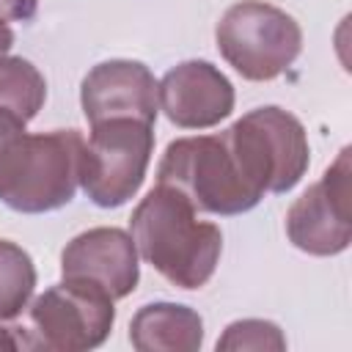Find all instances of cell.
Listing matches in <instances>:
<instances>
[{
	"label": "cell",
	"mask_w": 352,
	"mask_h": 352,
	"mask_svg": "<svg viewBox=\"0 0 352 352\" xmlns=\"http://www.w3.org/2000/svg\"><path fill=\"white\" fill-rule=\"evenodd\" d=\"M132 239L140 256L182 289L204 286L223 248L220 228L195 220L192 204L165 184L151 190L135 209Z\"/></svg>",
	"instance_id": "cell-1"
},
{
	"label": "cell",
	"mask_w": 352,
	"mask_h": 352,
	"mask_svg": "<svg viewBox=\"0 0 352 352\" xmlns=\"http://www.w3.org/2000/svg\"><path fill=\"white\" fill-rule=\"evenodd\" d=\"M157 179L182 192L192 209L212 214H239L261 201V192L245 179L226 132L173 140L165 148Z\"/></svg>",
	"instance_id": "cell-2"
},
{
	"label": "cell",
	"mask_w": 352,
	"mask_h": 352,
	"mask_svg": "<svg viewBox=\"0 0 352 352\" xmlns=\"http://www.w3.org/2000/svg\"><path fill=\"white\" fill-rule=\"evenodd\" d=\"M226 138L245 179L264 192L292 190L308 168V140L302 124L280 107H258L242 116Z\"/></svg>",
	"instance_id": "cell-3"
},
{
	"label": "cell",
	"mask_w": 352,
	"mask_h": 352,
	"mask_svg": "<svg viewBox=\"0 0 352 352\" xmlns=\"http://www.w3.org/2000/svg\"><path fill=\"white\" fill-rule=\"evenodd\" d=\"M154 148L151 124L135 118H110L94 124L91 138L80 151V182L96 206H121L129 201L143 176Z\"/></svg>",
	"instance_id": "cell-4"
},
{
	"label": "cell",
	"mask_w": 352,
	"mask_h": 352,
	"mask_svg": "<svg viewBox=\"0 0 352 352\" xmlns=\"http://www.w3.org/2000/svg\"><path fill=\"white\" fill-rule=\"evenodd\" d=\"M302 33L297 22L267 3L242 0L217 22L223 58L248 80H272L300 55Z\"/></svg>",
	"instance_id": "cell-5"
},
{
	"label": "cell",
	"mask_w": 352,
	"mask_h": 352,
	"mask_svg": "<svg viewBox=\"0 0 352 352\" xmlns=\"http://www.w3.org/2000/svg\"><path fill=\"white\" fill-rule=\"evenodd\" d=\"M80 151L82 135L77 129L28 135L22 168L0 201L28 214L69 204L80 182Z\"/></svg>",
	"instance_id": "cell-6"
},
{
	"label": "cell",
	"mask_w": 352,
	"mask_h": 352,
	"mask_svg": "<svg viewBox=\"0 0 352 352\" xmlns=\"http://www.w3.org/2000/svg\"><path fill=\"white\" fill-rule=\"evenodd\" d=\"M41 346L85 349L104 341L113 324V297L91 280H72L44 292L30 311Z\"/></svg>",
	"instance_id": "cell-7"
},
{
	"label": "cell",
	"mask_w": 352,
	"mask_h": 352,
	"mask_svg": "<svg viewBox=\"0 0 352 352\" xmlns=\"http://www.w3.org/2000/svg\"><path fill=\"white\" fill-rule=\"evenodd\" d=\"M286 228L300 250L330 256L349 245V151L289 212Z\"/></svg>",
	"instance_id": "cell-8"
},
{
	"label": "cell",
	"mask_w": 352,
	"mask_h": 352,
	"mask_svg": "<svg viewBox=\"0 0 352 352\" xmlns=\"http://www.w3.org/2000/svg\"><path fill=\"white\" fill-rule=\"evenodd\" d=\"M82 110L94 124L110 118H135L154 124L157 82L138 60H107L94 66L82 80Z\"/></svg>",
	"instance_id": "cell-9"
},
{
	"label": "cell",
	"mask_w": 352,
	"mask_h": 352,
	"mask_svg": "<svg viewBox=\"0 0 352 352\" xmlns=\"http://www.w3.org/2000/svg\"><path fill=\"white\" fill-rule=\"evenodd\" d=\"M160 104L176 126L201 129L223 121L234 107L231 82L206 60H187L170 69L160 88Z\"/></svg>",
	"instance_id": "cell-10"
},
{
	"label": "cell",
	"mask_w": 352,
	"mask_h": 352,
	"mask_svg": "<svg viewBox=\"0 0 352 352\" xmlns=\"http://www.w3.org/2000/svg\"><path fill=\"white\" fill-rule=\"evenodd\" d=\"M63 278L91 280L113 300L126 297L138 283L135 242L121 228H94L74 236L60 256Z\"/></svg>",
	"instance_id": "cell-11"
},
{
	"label": "cell",
	"mask_w": 352,
	"mask_h": 352,
	"mask_svg": "<svg viewBox=\"0 0 352 352\" xmlns=\"http://www.w3.org/2000/svg\"><path fill=\"white\" fill-rule=\"evenodd\" d=\"M132 344L138 349H192L201 344V319L184 305H146L132 322Z\"/></svg>",
	"instance_id": "cell-12"
},
{
	"label": "cell",
	"mask_w": 352,
	"mask_h": 352,
	"mask_svg": "<svg viewBox=\"0 0 352 352\" xmlns=\"http://www.w3.org/2000/svg\"><path fill=\"white\" fill-rule=\"evenodd\" d=\"M47 85L38 69L22 58H0V107L30 121L44 104Z\"/></svg>",
	"instance_id": "cell-13"
},
{
	"label": "cell",
	"mask_w": 352,
	"mask_h": 352,
	"mask_svg": "<svg viewBox=\"0 0 352 352\" xmlns=\"http://www.w3.org/2000/svg\"><path fill=\"white\" fill-rule=\"evenodd\" d=\"M36 286L30 256L14 242L0 239V319H14Z\"/></svg>",
	"instance_id": "cell-14"
},
{
	"label": "cell",
	"mask_w": 352,
	"mask_h": 352,
	"mask_svg": "<svg viewBox=\"0 0 352 352\" xmlns=\"http://www.w3.org/2000/svg\"><path fill=\"white\" fill-rule=\"evenodd\" d=\"M25 148H28L25 121L11 110L0 107V198L14 184L25 160Z\"/></svg>",
	"instance_id": "cell-15"
},
{
	"label": "cell",
	"mask_w": 352,
	"mask_h": 352,
	"mask_svg": "<svg viewBox=\"0 0 352 352\" xmlns=\"http://www.w3.org/2000/svg\"><path fill=\"white\" fill-rule=\"evenodd\" d=\"M245 349V346H283L278 327L270 322H236L228 327L226 338L217 341V349Z\"/></svg>",
	"instance_id": "cell-16"
},
{
	"label": "cell",
	"mask_w": 352,
	"mask_h": 352,
	"mask_svg": "<svg viewBox=\"0 0 352 352\" xmlns=\"http://www.w3.org/2000/svg\"><path fill=\"white\" fill-rule=\"evenodd\" d=\"M38 0H0V22L11 19V22H28L36 14Z\"/></svg>",
	"instance_id": "cell-17"
},
{
	"label": "cell",
	"mask_w": 352,
	"mask_h": 352,
	"mask_svg": "<svg viewBox=\"0 0 352 352\" xmlns=\"http://www.w3.org/2000/svg\"><path fill=\"white\" fill-rule=\"evenodd\" d=\"M11 44H14V33H11V30H8V28L0 22V58H3V55L11 50Z\"/></svg>",
	"instance_id": "cell-18"
},
{
	"label": "cell",
	"mask_w": 352,
	"mask_h": 352,
	"mask_svg": "<svg viewBox=\"0 0 352 352\" xmlns=\"http://www.w3.org/2000/svg\"><path fill=\"white\" fill-rule=\"evenodd\" d=\"M0 346H3V349H14V346H16V341H14L8 333H0Z\"/></svg>",
	"instance_id": "cell-19"
}]
</instances>
